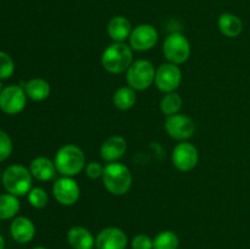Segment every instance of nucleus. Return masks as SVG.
<instances>
[{
  "instance_id": "nucleus-5",
  "label": "nucleus",
  "mask_w": 250,
  "mask_h": 249,
  "mask_svg": "<svg viewBox=\"0 0 250 249\" xmlns=\"http://www.w3.org/2000/svg\"><path fill=\"white\" fill-rule=\"evenodd\" d=\"M156 70L153 63L146 59L133 61L126 72L128 87L134 90H146L155 82Z\"/></svg>"
},
{
  "instance_id": "nucleus-28",
  "label": "nucleus",
  "mask_w": 250,
  "mask_h": 249,
  "mask_svg": "<svg viewBox=\"0 0 250 249\" xmlns=\"http://www.w3.org/2000/svg\"><path fill=\"white\" fill-rule=\"evenodd\" d=\"M132 249H153V239L148 234H137L131 242Z\"/></svg>"
},
{
  "instance_id": "nucleus-2",
  "label": "nucleus",
  "mask_w": 250,
  "mask_h": 249,
  "mask_svg": "<svg viewBox=\"0 0 250 249\" xmlns=\"http://www.w3.org/2000/svg\"><path fill=\"white\" fill-rule=\"evenodd\" d=\"M102 178L103 185L106 188L107 192L117 197L126 194L131 189L132 182H133L131 170L119 161L107 163L104 166Z\"/></svg>"
},
{
  "instance_id": "nucleus-10",
  "label": "nucleus",
  "mask_w": 250,
  "mask_h": 249,
  "mask_svg": "<svg viewBox=\"0 0 250 249\" xmlns=\"http://www.w3.org/2000/svg\"><path fill=\"white\" fill-rule=\"evenodd\" d=\"M182 82V71L175 63L166 62L156 68L155 85L160 92L171 93L175 92Z\"/></svg>"
},
{
  "instance_id": "nucleus-19",
  "label": "nucleus",
  "mask_w": 250,
  "mask_h": 249,
  "mask_svg": "<svg viewBox=\"0 0 250 249\" xmlns=\"http://www.w3.org/2000/svg\"><path fill=\"white\" fill-rule=\"evenodd\" d=\"M220 32L227 38H237L243 32V22L237 15L225 12L220 15L217 21Z\"/></svg>"
},
{
  "instance_id": "nucleus-13",
  "label": "nucleus",
  "mask_w": 250,
  "mask_h": 249,
  "mask_svg": "<svg viewBox=\"0 0 250 249\" xmlns=\"http://www.w3.org/2000/svg\"><path fill=\"white\" fill-rule=\"evenodd\" d=\"M128 238L124 229L119 227H106L98 233L95 247L98 249H126Z\"/></svg>"
},
{
  "instance_id": "nucleus-29",
  "label": "nucleus",
  "mask_w": 250,
  "mask_h": 249,
  "mask_svg": "<svg viewBox=\"0 0 250 249\" xmlns=\"http://www.w3.org/2000/svg\"><path fill=\"white\" fill-rule=\"evenodd\" d=\"M85 175L90 178V180H97V178L102 177L103 172H104V166L98 161H90L85 165Z\"/></svg>"
},
{
  "instance_id": "nucleus-7",
  "label": "nucleus",
  "mask_w": 250,
  "mask_h": 249,
  "mask_svg": "<svg viewBox=\"0 0 250 249\" xmlns=\"http://www.w3.org/2000/svg\"><path fill=\"white\" fill-rule=\"evenodd\" d=\"M27 95L23 87L11 84L0 93V110L7 115H17L26 107Z\"/></svg>"
},
{
  "instance_id": "nucleus-32",
  "label": "nucleus",
  "mask_w": 250,
  "mask_h": 249,
  "mask_svg": "<svg viewBox=\"0 0 250 249\" xmlns=\"http://www.w3.org/2000/svg\"><path fill=\"white\" fill-rule=\"evenodd\" d=\"M4 89V88H2V84H1V81H0V93H1V90Z\"/></svg>"
},
{
  "instance_id": "nucleus-30",
  "label": "nucleus",
  "mask_w": 250,
  "mask_h": 249,
  "mask_svg": "<svg viewBox=\"0 0 250 249\" xmlns=\"http://www.w3.org/2000/svg\"><path fill=\"white\" fill-rule=\"evenodd\" d=\"M0 249H5V239L1 234H0Z\"/></svg>"
},
{
  "instance_id": "nucleus-25",
  "label": "nucleus",
  "mask_w": 250,
  "mask_h": 249,
  "mask_svg": "<svg viewBox=\"0 0 250 249\" xmlns=\"http://www.w3.org/2000/svg\"><path fill=\"white\" fill-rule=\"evenodd\" d=\"M27 198H28V203L36 209H43L48 205L49 203V195L46 193L45 189L41 187L32 188L31 190L27 194Z\"/></svg>"
},
{
  "instance_id": "nucleus-27",
  "label": "nucleus",
  "mask_w": 250,
  "mask_h": 249,
  "mask_svg": "<svg viewBox=\"0 0 250 249\" xmlns=\"http://www.w3.org/2000/svg\"><path fill=\"white\" fill-rule=\"evenodd\" d=\"M12 153V141L6 132L0 129V163L10 158Z\"/></svg>"
},
{
  "instance_id": "nucleus-17",
  "label": "nucleus",
  "mask_w": 250,
  "mask_h": 249,
  "mask_svg": "<svg viewBox=\"0 0 250 249\" xmlns=\"http://www.w3.org/2000/svg\"><path fill=\"white\" fill-rule=\"evenodd\" d=\"M67 243L72 249L95 248V237L83 226H73L67 232Z\"/></svg>"
},
{
  "instance_id": "nucleus-15",
  "label": "nucleus",
  "mask_w": 250,
  "mask_h": 249,
  "mask_svg": "<svg viewBox=\"0 0 250 249\" xmlns=\"http://www.w3.org/2000/svg\"><path fill=\"white\" fill-rule=\"evenodd\" d=\"M10 233L15 242L20 244H26L31 242L36 236V226L28 217H15L10 225Z\"/></svg>"
},
{
  "instance_id": "nucleus-9",
  "label": "nucleus",
  "mask_w": 250,
  "mask_h": 249,
  "mask_svg": "<svg viewBox=\"0 0 250 249\" xmlns=\"http://www.w3.org/2000/svg\"><path fill=\"white\" fill-rule=\"evenodd\" d=\"M173 166L178 171L188 172L192 171L199 161V151L194 144L189 142H181L173 148L172 155H171Z\"/></svg>"
},
{
  "instance_id": "nucleus-4",
  "label": "nucleus",
  "mask_w": 250,
  "mask_h": 249,
  "mask_svg": "<svg viewBox=\"0 0 250 249\" xmlns=\"http://www.w3.org/2000/svg\"><path fill=\"white\" fill-rule=\"evenodd\" d=\"M32 176L29 168L24 167L23 165H15L9 166L4 171L1 177V182L7 193L14 194L16 197H22V195L28 194L29 190L32 189Z\"/></svg>"
},
{
  "instance_id": "nucleus-14",
  "label": "nucleus",
  "mask_w": 250,
  "mask_h": 249,
  "mask_svg": "<svg viewBox=\"0 0 250 249\" xmlns=\"http://www.w3.org/2000/svg\"><path fill=\"white\" fill-rule=\"evenodd\" d=\"M127 151V142L122 136H111L100 146V155L106 163H116Z\"/></svg>"
},
{
  "instance_id": "nucleus-12",
  "label": "nucleus",
  "mask_w": 250,
  "mask_h": 249,
  "mask_svg": "<svg viewBox=\"0 0 250 249\" xmlns=\"http://www.w3.org/2000/svg\"><path fill=\"white\" fill-rule=\"evenodd\" d=\"M128 41L133 51H148L158 43L159 33L154 26L143 23L132 29Z\"/></svg>"
},
{
  "instance_id": "nucleus-26",
  "label": "nucleus",
  "mask_w": 250,
  "mask_h": 249,
  "mask_svg": "<svg viewBox=\"0 0 250 249\" xmlns=\"http://www.w3.org/2000/svg\"><path fill=\"white\" fill-rule=\"evenodd\" d=\"M15 72V62L5 51H0V80H7Z\"/></svg>"
},
{
  "instance_id": "nucleus-3",
  "label": "nucleus",
  "mask_w": 250,
  "mask_h": 249,
  "mask_svg": "<svg viewBox=\"0 0 250 249\" xmlns=\"http://www.w3.org/2000/svg\"><path fill=\"white\" fill-rule=\"evenodd\" d=\"M133 63V50L126 43H112L103 51L102 65L112 75L127 72Z\"/></svg>"
},
{
  "instance_id": "nucleus-16",
  "label": "nucleus",
  "mask_w": 250,
  "mask_h": 249,
  "mask_svg": "<svg viewBox=\"0 0 250 249\" xmlns=\"http://www.w3.org/2000/svg\"><path fill=\"white\" fill-rule=\"evenodd\" d=\"M29 171L36 180L41 182H48L55 178L58 170L53 160L45 156H38L29 164Z\"/></svg>"
},
{
  "instance_id": "nucleus-23",
  "label": "nucleus",
  "mask_w": 250,
  "mask_h": 249,
  "mask_svg": "<svg viewBox=\"0 0 250 249\" xmlns=\"http://www.w3.org/2000/svg\"><path fill=\"white\" fill-rule=\"evenodd\" d=\"M182 104L183 102L180 94H177L176 92L166 93L160 102V110L167 117L171 116V115L178 114L181 107H182Z\"/></svg>"
},
{
  "instance_id": "nucleus-31",
  "label": "nucleus",
  "mask_w": 250,
  "mask_h": 249,
  "mask_svg": "<svg viewBox=\"0 0 250 249\" xmlns=\"http://www.w3.org/2000/svg\"><path fill=\"white\" fill-rule=\"evenodd\" d=\"M32 249H46V248H44V247H34V248Z\"/></svg>"
},
{
  "instance_id": "nucleus-24",
  "label": "nucleus",
  "mask_w": 250,
  "mask_h": 249,
  "mask_svg": "<svg viewBox=\"0 0 250 249\" xmlns=\"http://www.w3.org/2000/svg\"><path fill=\"white\" fill-rule=\"evenodd\" d=\"M180 238L173 231L166 229L156 234L153 239V249H178Z\"/></svg>"
},
{
  "instance_id": "nucleus-20",
  "label": "nucleus",
  "mask_w": 250,
  "mask_h": 249,
  "mask_svg": "<svg viewBox=\"0 0 250 249\" xmlns=\"http://www.w3.org/2000/svg\"><path fill=\"white\" fill-rule=\"evenodd\" d=\"M27 98L33 102H43L50 95V84L43 78H32L23 85Z\"/></svg>"
},
{
  "instance_id": "nucleus-1",
  "label": "nucleus",
  "mask_w": 250,
  "mask_h": 249,
  "mask_svg": "<svg viewBox=\"0 0 250 249\" xmlns=\"http://www.w3.org/2000/svg\"><path fill=\"white\" fill-rule=\"evenodd\" d=\"M54 164L61 176L75 177L85 168V155L80 146L65 144L56 151Z\"/></svg>"
},
{
  "instance_id": "nucleus-8",
  "label": "nucleus",
  "mask_w": 250,
  "mask_h": 249,
  "mask_svg": "<svg viewBox=\"0 0 250 249\" xmlns=\"http://www.w3.org/2000/svg\"><path fill=\"white\" fill-rule=\"evenodd\" d=\"M164 128L172 139L185 142L194 134L195 124L189 116L178 112L166 117Z\"/></svg>"
},
{
  "instance_id": "nucleus-6",
  "label": "nucleus",
  "mask_w": 250,
  "mask_h": 249,
  "mask_svg": "<svg viewBox=\"0 0 250 249\" xmlns=\"http://www.w3.org/2000/svg\"><path fill=\"white\" fill-rule=\"evenodd\" d=\"M163 53L168 62L175 65L185 63L190 56L189 41L181 32H172L164 42Z\"/></svg>"
},
{
  "instance_id": "nucleus-22",
  "label": "nucleus",
  "mask_w": 250,
  "mask_h": 249,
  "mask_svg": "<svg viewBox=\"0 0 250 249\" xmlns=\"http://www.w3.org/2000/svg\"><path fill=\"white\" fill-rule=\"evenodd\" d=\"M20 200L16 195L5 193L0 194V220L12 219L20 211Z\"/></svg>"
},
{
  "instance_id": "nucleus-11",
  "label": "nucleus",
  "mask_w": 250,
  "mask_h": 249,
  "mask_svg": "<svg viewBox=\"0 0 250 249\" xmlns=\"http://www.w3.org/2000/svg\"><path fill=\"white\" fill-rule=\"evenodd\" d=\"M53 195L58 203L63 207H71L78 202L81 195V189L78 183L73 180V177H65L61 176L60 178L54 182L53 185Z\"/></svg>"
},
{
  "instance_id": "nucleus-33",
  "label": "nucleus",
  "mask_w": 250,
  "mask_h": 249,
  "mask_svg": "<svg viewBox=\"0 0 250 249\" xmlns=\"http://www.w3.org/2000/svg\"><path fill=\"white\" fill-rule=\"evenodd\" d=\"M93 249H98V248H97V247H95V248H93Z\"/></svg>"
},
{
  "instance_id": "nucleus-18",
  "label": "nucleus",
  "mask_w": 250,
  "mask_h": 249,
  "mask_svg": "<svg viewBox=\"0 0 250 249\" xmlns=\"http://www.w3.org/2000/svg\"><path fill=\"white\" fill-rule=\"evenodd\" d=\"M132 33V24L125 16H115L107 23V34L115 43H125Z\"/></svg>"
},
{
  "instance_id": "nucleus-21",
  "label": "nucleus",
  "mask_w": 250,
  "mask_h": 249,
  "mask_svg": "<svg viewBox=\"0 0 250 249\" xmlns=\"http://www.w3.org/2000/svg\"><path fill=\"white\" fill-rule=\"evenodd\" d=\"M112 102L114 105L119 110L122 111H127V110L132 109L137 102V94L136 90L131 87H121L114 93L112 97Z\"/></svg>"
}]
</instances>
